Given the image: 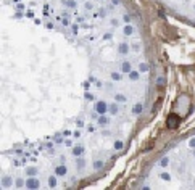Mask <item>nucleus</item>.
I'll return each mask as SVG.
<instances>
[{
    "label": "nucleus",
    "instance_id": "8",
    "mask_svg": "<svg viewBox=\"0 0 195 190\" xmlns=\"http://www.w3.org/2000/svg\"><path fill=\"white\" fill-rule=\"evenodd\" d=\"M132 32H134L132 26H126V28H124V34H126V36H132Z\"/></svg>",
    "mask_w": 195,
    "mask_h": 190
},
{
    "label": "nucleus",
    "instance_id": "2",
    "mask_svg": "<svg viewBox=\"0 0 195 190\" xmlns=\"http://www.w3.org/2000/svg\"><path fill=\"white\" fill-rule=\"evenodd\" d=\"M142 108H144V106H142V103H137V105H134V108H132V113L134 114H140Z\"/></svg>",
    "mask_w": 195,
    "mask_h": 190
},
{
    "label": "nucleus",
    "instance_id": "10",
    "mask_svg": "<svg viewBox=\"0 0 195 190\" xmlns=\"http://www.w3.org/2000/svg\"><path fill=\"white\" fill-rule=\"evenodd\" d=\"M84 159H82V158H79V159H77V168H79V169H82V168H84Z\"/></svg>",
    "mask_w": 195,
    "mask_h": 190
},
{
    "label": "nucleus",
    "instance_id": "16",
    "mask_svg": "<svg viewBox=\"0 0 195 190\" xmlns=\"http://www.w3.org/2000/svg\"><path fill=\"white\" fill-rule=\"evenodd\" d=\"M123 19H124V23H131V18H129V15H124Z\"/></svg>",
    "mask_w": 195,
    "mask_h": 190
},
{
    "label": "nucleus",
    "instance_id": "17",
    "mask_svg": "<svg viewBox=\"0 0 195 190\" xmlns=\"http://www.w3.org/2000/svg\"><path fill=\"white\" fill-rule=\"evenodd\" d=\"M160 165H161V166H166V165H168V158H163V159H161V163H160Z\"/></svg>",
    "mask_w": 195,
    "mask_h": 190
},
{
    "label": "nucleus",
    "instance_id": "18",
    "mask_svg": "<svg viewBox=\"0 0 195 190\" xmlns=\"http://www.w3.org/2000/svg\"><path fill=\"white\" fill-rule=\"evenodd\" d=\"M111 77H113V79H116V81L121 79V76H119V74H116V73H113V74H111Z\"/></svg>",
    "mask_w": 195,
    "mask_h": 190
},
{
    "label": "nucleus",
    "instance_id": "19",
    "mask_svg": "<svg viewBox=\"0 0 195 190\" xmlns=\"http://www.w3.org/2000/svg\"><path fill=\"white\" fill-rule=\"evenodd\" d=\"M86 98H87V100H94V97H92V95H90V94H87V95H86Z\"/></svg>",
    "mask_w": 195,
    "mask_h": 190
},
{
    "label": "nucleus",
    "instance_id": "11",
    "mask_svg": "<svg viewBox=\"0 0 195 190\" xmlns=\"http://www.w3.org/2000/svg\"><path fill=\"white\" fill-rule=\"evenodd\" d=\"M95 169H100V168H103V161H95Z\"/></svg>",
    "mask_w": 195,
    "mask_h": 190
},
{
    "label": "nucleus",
    "instance_id": "6",
    "mask_svg": "<svg viewBox=\"0 0 195 190\" xmlns=\"http://www.w3.org/2000/svg\"><path fill=\"white\" fill-rule=\"evenodd\" d=\"M129 52V45L128 44H121L119 45V53H128Z\"/></svg>",
    "mask_w": 195,
    "mask_h": 190
},
{
    "label": "nucleus",
    "instance_id": "13",
    "mask_svg": "<svg viewBox=\"0 0 195 190\" xmlns=\"http://www.w3.org/2000/svg\"><path fill=\"white\" fill-rule=\"evenodd\" d=\"M106 123H108L106 118H102L100 121H98V124H100V126H106Z\"/></svg>",
    "mask_w": 195,
    "mask_h": 190
},
{
    "label": "nucleus",
    "instance_id": "15",
    "mask_svg": "<svg viewBox=\"0 0 195 190\" xmlns=\"http://www.w3.org/2000/svg\"><path fill=\"white\" fill-rule=\"evenodd\" d=\"M115 148H116V150H121V148H123V142H116V144H115Z\"/></svg>",
    "mask_w": 195,
    "mask_h": 190
},
{
    "label": "nucleus",
    "instance_id": "9",
    "mask_svg": "<svg viewBox=\"0 0 195 190\" xmlns=\"http://www.w3.org/2000/svg\"><path fill=\"white\" fill-rule=\"evenodd\" d=\"M129 77H131V81H137L139 79V73L137 71H131V73H129Z\"/></svg>",
    "mask_w": 195,
    "mask_h": 190
},
{
    "label": "nucleus",
    "instance_id": "5",
    "mask_svg": "<svg viewBox=\"0 0 195 190\" xmlns=\"http://www.w3.org/2000/svg\"><path fill=\"white\" fill-rule=\"evenodd\" d=\"M95 108H97V111L100 110V113H105V110H106V105H105V103H103V102H100V103H97V106H95Z\"/></svg>",
    "mask_w": 195,
    "mask_h": 190
},
{
    "label": "nucleus",
    "instance_id": "3",
    "mask_svg": "<svg viewBox=\"0 0 195 190\" xmlns=\"http://www.w3.org/2000/svg\"><path fill=\"white\" fill-rule=\"evenodd\" d=\"M121 71H123V73H131V63H129V61L123 63V64H121Z\"/></svg>",
    "mask_w": 195,
    "mask_h": 190
},
{
    "label": "nucleus",
    "instance_id": "1",
    "mask_svg": "<svg viewBox=\"0 0 195 190\" xmlns=\"http://www.w3.org/2000/svg\"><path fill=\"white\" fill-rule=\"evenodd\" d=\"M115 100L118 102V103H126L128 102V97H126V95H123V94H116L115 95Z\"/></svg>",
    "mask_w": 195,
    "mask_h": 190
},
{
    "label": "nucleus",
    "instance_id": "12",
    "mask_svg": "<svg viewBox=\"0 0 195 190\" xmlns=\"http://www.w3.org/2000/svg\"><path fill=\"white\" fill-rule=\"evenodd\" d=\"M110 111H111V113H113V114H116V113H118V108H116V105H111V106H110Z\"/></svg>",
    "mask_w": 195,
    "mask_h": 190
},
{
    "label": "nucleus",
    "instance_id": "4",
    "mask_svg": "<svg viewBox=\"0 0 195 190\" xmlns=\"http://www.w3.org/2000/svg\"><path fill=\"white\" fill-rule=\"evenodd\" d=\"M71 153H73V155H76V156H79V155L84 153V148H82V147H76V148H73V150H71Z\"/></svg>",
    "mask_w": 195,
    "mask_h": 190
},
{
    "label": "nucleus",
    "instance_id": "7",
    "mask_svg": "<svg viewBox=\"0 0 195 190\" xmlns=\"http://www.w3.org/2000/svg\"><path fill=\"white\" fill-rule=\"evenodd\" d=\"M57 174L58 176H64V174H66V168H64V166H58L57 168Z\"/></svg>",
    "mask_w": 195,
    "mask_h": 190
},
{
    "label": "nucleus",
    "instance_id": "20",
    "mask_svg": "<svg viewBox=\"0 0 195 190\" xmlns=\"http://www.w3.org/2000/svg\"><path fill=\"white\" fill-rule=\"evenodd\" d=\"M190 145H192V147H195V139H194L192 142H190Z\"/></svg>",
    "mask_w": 195,
    "mask_h": 190
},
{
    "label": "nucleus",
    "instance_id": "14",
    "mask_svg": "<svg viewBox=\"0 0 195 190\" xmlns=\"http://www.w3.org/2000/svg\"><path fill=\"white\" fill-rule=\"evenodd\" d=\"M132 50L134 52H139V50H140V45H139L137 42H136V44H132Z\"/></svg>",
    "mask_w": 195,
    "mask_h": 190
}]
</instances>
